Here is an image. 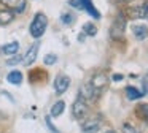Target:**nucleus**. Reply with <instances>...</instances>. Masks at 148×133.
Here are the masks:
<instances>
[{"mask_svg":"<svg viewBox=\"0 0 148 133\" xmlns=\"http://www.w3.org/2000/svg\"><path fill=\"white\" fill-rule=\"evenodd\" d=\"M46 25H48V18H46L43 13H37L34 16L32 22H30V27H29V32L35 40H38L46 30Z\"/></svg>","mask_w":148,"mask_h":133,"instance_id":"obj_1","label":"nucleus"},{"mask_svg":"<svg viewBox=\"0 0 148 133\" xmlns=\"http://www.w3.org/2000/svg\"><path fill=\"white\" fill-rule=\"evenodd\" d=\"M126 25H127V21L123 14H118L116 19L113 21L112 27H110V37L113 40H123L124 37V32H126Z\"/></svg>","mask_w":148,"mask_h":133,"instance_id":"obj_2","label":"nucleus"},{"mask_svg":"<svg viewBox=\"0 0 148 133\" xmlns=\"http://www.w3.org/2000/svg\"><path fill=\"white\" fill-rule=\"evenodd\" d=\"M88 113H89L88 103L83 100V98L78 97L77 100H75V103L72 105V114H73V117L77 120H84L86 116H88Z\"/></svg>","mask_w":148,"mask_h":133,"instance_id":"obj_3","label":"nucleus"},{"mask_svg":"<svg viewBox=\"0 0 148 133\" xmlns=\"http://www.w3.org/2000/svg\"><path fill=\"white\" fill-rule=\"evenodd\" d=\"M91 86H92L94 89H96L97 90V94H102L103 90H105L107 89V84H108V78H107V75L105 73H96V75L92 76V78H91Z\"/></svg>","mask_w":148,"mask_h":133,"instance_id":"obj_4","label":"nucleus"},{"mask_svg":"<svg viewBox=\"0 0 148 133\" xmlns=\"http://www.w3.org/2000/svg\"><path fill=\"white\" fill-rule=\"evenodd\" d=\"M78 97L83 98L84 101H94L97 97H99V94H97V90L91 86V82H84V84L80 87Z\"/></svg>","mask_w":148,"mask_h":133,"instance_id":"obj_5","label":"nucleus"},{"mask_svg":"<svg viewBox=\"0 0 148 133\" xmlns=\"http://www.w3.org/2000/svg\"><path fill=\"white\" fill-rule=\"evenodd\" d=\"M69 87H70V78H69L67 75L61 73V75L56 76V79H54V90H56V94L58 95L65 94Z\"/></svg>","mask_w":148,"mask_h":133,"instance_id":"obj_6","label":"nucleus"},{"mask_svg":"<svg viewBox=\"0 0 148 133\" xmlns=\"http://www.w3.org/2000/svg\"><path fill=\"white\" fill-rule=\"evenodd\" d=\"M38 51H40V44H38V41H37V43H34V44H30V48L27 49L26 56L23 57V63H24V65H26V66L32 65V63L37 60Z\"/></svg>","mask_w":148,"mask_h":133,"instance_id":"obj_7","label":"nucleus"},{"mask_svg":"<svg viewBox=\"0 0 148 133\" xmlns=\"http://www.w3.org/2000/svg\"><path fill=\"white\" fill-rule=\"evenodd\" d=\"M0 2L14 13H24L27 8V0H0Z\"/></svg>","mask_w":148,"mask_h":133,"instance_id":"obj_8","label":"nucleus"},{"mask_svg":"<svg viewBox=\"0 0 148 133\" xmlns=\"http://www.w3.org/2000/svg\"><path fill=\"white\" fill-rule=\"evenodd\" d=\"M100 119H89L86 120V122H83V125H81V130H83L84 133H97L100 130Z\"/></svg>","mask_w":148,"mask_h":133,"instance_id":"obj_9","label":"nucleus"},{"mask_svg":"<svg viewBox=\"0 0 148 133\" xmlns=\"http://www.w3.org/2000/svg\"><path fill=\"white\" fill-rule=\"evenodd\" d=\"M132 33L138 41H142L145 38H148V27L143 24H134L132 25Z\"/></svg>","mask_w":148,"mask_h":133,"instance_id":"obj_10","label":"nucleus"},{"mask_svg":"<svg viewBox=\"0 0 148 133\" xmlns=\"http://www.w3.org/2000/svg\"><path fill=\"white\" fill-rule=\"evenodd\" d=\"M78 2L81 3V8H83L84 11H88V14H91L94 19L100 18V13L96 10V6H94V3L91 2V0H78Z\"/></svg>","mask_w":148,"mask_h":133,"instance_id":"obj_11","label":"nucleus"},{"mask_svg":"<svg viewBox=\"0 0 148 133\" xmlns=\"http://www.w3.org/2000/svg\"><path fill=\"white\" fill-rule=\"evenodd\" d=\"M131 18H143L148 21V2L140 6H135L131 11Z\"/></svg>","mask_w":148,"mask_h":133,"instance_id":"obj_12","label":"nucleus"},{"mask_svg":"<svg viewBox=\"0 0 148 133\" xmlns=\"http://www.w3.org/2000/svg\"><path fill=\"white\" fill-rule=\"evenodd\" d=\"M13 14L14 11H11L10 8H5V10H0V25H7L13 21Z\"/></svg>","mask_w":148,"mask_h":133,"instance_id":"obj_13","label":"nucleus"},{"mask_svg":"<svg viewBox=\"0 0 148 133\" xmlns=\"http://www.w3.org/2000/svg\"><path fill=\"white\" fill-rule=\"evenodd\" d=\"M7 81L10 82V84L19 86L21 82H23V73L18 71V70H13V71H10V73L7 75Z\"/></svg>","mask_w":148,"mask_h":133,"instance_id":"obj_14","label":"nucleus"},{"mask_svg":"<svg viewBox=\"0 0 148 133\" xmlns=\"http://www.w3.org/2000/svg\"><path fill=\"white\" fill-rule=\"evenodd\" d=\"M135 114H137L138 119L145 120L148 124V105L147 103H140L137 108H135Z\"/></svg>","mask_w":148,"mask_h":133,"instance_id":"obj_15","label":"nucleus"},{"mask_svg":"<svg viewBox=\"0 0 148 133\" xmlns=\"http://www.w3.org/2000/svg\"><path fill=\"white\" fill-rule=\"evenodd\" d=\"M64 109H65V103H64L62 100H59V101H56V103L51 106L49 114H51L53 117H59L62 113H64Z\"/></svg>","mask_w":148,"mask_h":133,"instance_id":"obj_16","label":"nucleus"},{"mask_svg":"<svg viewBox=\"0 0 148 133\" xmlns=\"http://www.w3.org/2000/svg\"><path fill=\"white\" fill-rule=\"evenodd\" d=\"M18 49H19V43H18V41H13V43H8V44H3V46H2V52L7 54V56L16 54Z\"/></svg>","mask_w":148,"mask_h":133,"instance_id":"obj_17","label":"nucleus"},{"mask_svg":"<svg viewBox=\"0 0 148 133\" xmlns=\"http://www.w3.org/2000/svg\"><path fill=\"white\" fill-rule=\"evenodd\" d=\"M126 97H127L129 100H138V98L143 97V92L137 90V89L132 87V86H127V87H126Z\"/></svg>","mask_w":148,"mask_h":133,"instance_id":"obj_18","label":"nucleus"},{"mask_svg":"<svg viewBox=\"0 0 148 133\" xmlns=\"http://www.w3.org/2000/svg\"><path fill=\"white\" fill-rule=\"evenodd\" d=\"M83 33L89 35V37H96L97 35V27L92 24V22H86V24L83 25Z\"/></svg>","mask_w":148,"mask_h":133,"instance_id":"obj_19","label":"nucleus"},{"mask_svg":"<svg viewBox=\"0 0 148 133\" xmlns=\"http://www.w3.org/2000/svg\"><path fill=\"white\" fill-rule=\"evenodd\" d=\"M43 62H45L46 65H54V63L58 62V57H56L54 54H48V56H45Z\"/></svg>","mask_w":148,"mask_h":133,"instance_id":"obj_20","label":"nucleus"},{"mask_svg":"<svg viewBox=\"0 0 148 133\" xmlns=\"http://www.w3.org/2000/svg\"><path fill=\"white\" fill-rule=\"evenodd\" d=\"M61 21H62V24L70 25V24H72V21H73V16H72L70 13H64V14L61 16Z\"/></svg>","mask_w":148,"mask_h":133,"instance_id":"obj_21","label":"nucleus"},{"mask_svg":"<svg viewBox=\"0 0 148 133\" xmlns=\"http://www.w3.org/2000/svg\"><path fill=\"white\" fill-rule=\"evenodd\" d=\"M121 130H123V133H138V130L135 127H132L131 124H124Z\"/></svg>","mask_w":148,"mask_h":133,"instance_id":"obj_22","label":"nucleus"},{"mask_svg":"<svg viewBox=\"0 0 148 133\" xmlns=\"http://www.w3.org/2000/svg\"><path fill=\"white\" fill-rule=\"evenodd\" d=\"M21 62H23V57L14 56V54L11 56V59H8V60H7V63H8V65H16V63H21Z\"/></svg>","mask_w":148,"mask_h":133,"instance_id":"obj_23","label":"nucleus"},{"mask_svg":"<svg viewBox=\"0 0 148 133\" xmlns=\"http://www.w3.org/2000/svg\"><path fill=\"white\" fill-rule=\"evenodd\" d=\"M45 120H46V127H48V128L51 130L53 133H61V132H59V130L56 128L54 125H53V122H51V119H49V116H46V117H45Z\"/></svg>","mask_w":148,"mask_h":133,"instance_id":"obj_24","label":"nucleus"},{"mask_svg":"<svg viewBox=\"0 0 148 133\" xmlns=\"http://www.w3.org/2000/svg\"><path fill=\"white\" fill-rule=\"evenodd\" d=\"M123 79V75H115L113 76V81H121Z\"/></svg>","mask_w":148,"mask_h":133,"instance_id":"obj_25","label":"nucleus"},{"mask_svg":"<svg viewBox=\"0 0 148 133\" xmlns=\"http://www.w3.org/2000/svg\"><path fill=\"white\" fill-rule=\"evenodd\" d=\"M107 133H116V132H115V130H108Z\"/></svg>","mask_w":148,"mask_h":133,"instance_id":"obj_26","label":"nucleus"}]
</instances>
